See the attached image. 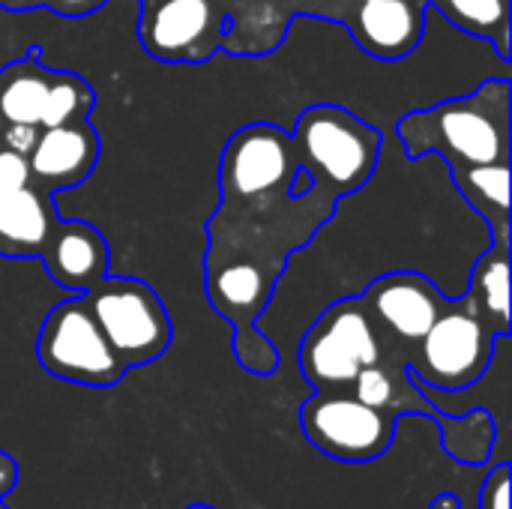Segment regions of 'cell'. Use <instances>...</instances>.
Masks as SVG:
<instances>
[{"label": "cell", "instance_id": "obj_1", "mask_svg": "<svg viewBox=\"0 0 512 509\" xmlns=\"http://www.w3.org/2000/svg\"><path fill=\"white\" fill-rule=\"evenodd\" d=\"M207 237L204 288L219 318L234 327L237 363L261 378L273 375L279 369V351L258 330V321L273 300L288 255L300 243L276 219L228 213L222 207L213 210Z\"/></svg>", "mask_w": 512, "mask_h": 509}, {"label": "cell", "instance_id": "obj_2", "mask_svg": "<svg viewBox=\"0 0 512 509\" xmlns=\"http://www.w3.org/2000/svg\"><path fill=\"white\" fill-rule=\"evenodd\" d=\"M510 78H489L468 96L408 111L396 135L411 159L441 156L447 171L510 162Z\"/></svg>", "mask_w": 512, "mask_h": 509}, {"label": "cell", "instance_id": "obj_3", "mask_svg": "<svg viewBox=\"0 0 512 509\" xmlns=\"http://www.w3.org/2000/svg\"><path fill=\"white\" fill-rule=\"evenodd\" d=\"M297 168L309 174L312 186L342 201L363 189L381 159V132L342 105H309L291 132Z\"/></svg>", "mask_w": 512, "mask_h": 509}, {"label": "cell", "instance_id": "obj_4", "mask_svg": "<svg viewBox=\"0 0 512 509\" xmlns=\"http://www.w3.org/2000/svg\"><path fill=\"white\" fill-rule=\"evenodd\" d=\"M219 207L231 213H264L291 198L297 153L291 132L273 123L237 129L219 156Z\"/></svg>", "mask_w": 512, "mask_h": 509}, {"label": "cell", "instance_id": "obj_5", "mask_svg": "<svg viewBox=\"0 0 512 509\" xmlns=\"http://www.w3.org/2000/svg\"><path fill=\"white\" fill-rule=\"evenodd\" d=\"M498 333L474 312L468 297H450L426 336L408 354V378L438 393L474 387L492 363Z\"/></svg>", "mask_w": 512, "mask_h": 509}, {"label": "cell", "instance_id": "obj_6", "mask_svg": "<svg viewBox=\"0 0 512 509\" xmlns=\"http://www.w3.org/2000/svg\"><path fill=\"white\" fill-rule=\"evenodd\" d=\"M81 297L126 369L147 366L171 348V315L144 279L108 273Z\"/></svg>", "mask_w": 512, "mask_h": 509}, {"label": "cell", "instance_id": "obj_7", "mask_svg": "<svg viewBox=\"0 0 512 509\" xmlns=\"http://www.w3.org/2000/svg\"><path fill=\"white\" fill-rule=\"evenodd\" d=\"M381 360V333L360 294L321 312L300 342V372L315 393L351 390L354 378Z\"/></svg>", "mask_w": 512, "mask_h": 509}, {"label": "cell", "instance_id": "obj_8", "mask_svg": "<svg viewBox=\"0 0 512 509\" xmlns=\"http://www.w3.org/2000/svg\"><path fill=\"white\" fill-rule=\"evenodd\" d=\"M36 360L51 378L93 390H108L129 372L81 294L48 309L36 336Z\"/></svg>", "mask_w": 512, "mask_h": 509}, {"label": "cell", "instance_id": "obj_9", "mask_svg": "<svg viewBox=\"0 0 512 509\" xmlns=\"http://www.w3.org/2000/svg\"><path fill=\"white\" fill-rule=\"evenodd\" d=\"M231 33L225 0H141L138 39L159 63H207Z\"/></svg>", "mask_w": 512, "mask_h": 509}, {"label": "cell", "instance_id": "obj_10", "mask_svg": "<svg viewBox=\"0 0 512 509\" xmlns=\"http://www.w3.org/2000/svg\"><path fill=\"white\" fill-rule=\"evenodd\" d=\"M300 426L318 453L339 462H372L396 435L393 414L360 402L351 390L315 393L300 411Z\"/></svg>", "mask_w": 512, "mask_h": 509}, {"label": "cell", "instance_id": "obj_11", "mask_svg": "<svg viewBox=\"0 0 512 509\" xmlns=\"http://www.w3.org/2000/svg\"><path fill=\"white\" fill-rule=\"evenodd\" d=\"M360 300L381 333V345H393L411 354L435 318L447 309L450 294H444L417 270H393L369 282Z\"/></svg>", "mask_w": 512, "mask_h": 509}, {"label": "cell", "instance_id": "obj_12", "mask_svg": "<svg viewBox=\"0 0 512 509\" xmlns=\"http://www.w3.org/2000/svg\"><path fill=\"white\" fill-rule=\"evenodd\" d=\"M426 0H345L339 24L375 60H405L426 36Z\"/></svg>", "mask_w": 512, "mask_h": 509}, {"label": "cell", "instance_id": "obj_13", "mask_svg": "<svg viewBox=\"0 0 512 509\" xmlns=\"http://www.w3.org/2000/svg\"><path fill=\"white\" fill-rule=\"evenodd\" d=\"M99 153H102V141L90 120L48 126L39 129L27 153V171L36 186L54 195L81 186L93 174Z\"/></svg>", "mask_w": 512, "mask_h": 509}, {"label": "cell", "instance_id": "obj_14", "mask_svg": "<svg viewBox=\"0 0 512 509\" xmlns=\"http://www.w3.org/2000/svg\"><path fill=\"white\" fill-rule=\"evenodd\" d=\"M39 261L45 264L48 276L60 288L72 294H84L87 288H93L99 279L108 276L111 249L96 225L84 219H60Z\"/></svg>", "mask_w": 512, "mask_h": 509}, {"label": "cell", "instance_id": "obj_15", "mask_svg": "<svg viewBox=\"0 0 512 509\" xmlns=\"http://www.w3.org/2000/svg\"><path fill=\"white\" fill-rule=\"evenodd\" d=\"M60 210L51 192L33 180L21 186L0 213V255L39 258L60 225Z\"/></svg>", "mask_w": 512, "mask_h": 509}, {"label": "cell", "instance_id": "obj_16", "mask_svg": "<svg viewBox=\"0 0 512 509\" xmlns=\"http://www.w3.org/2000/svg\"><path fill=\"white\" fill-rule=\"evenodd\" d=\"M450 177L489 228V240H510V162L453 168Z\"/></svg>", "mask_w": 512, "mask_h": 509}, {"label": "cell", "instance_id": "obj_17", "mask_svg": "<svg viewBox=\"0 0 512 509\" xmlns=\"http://www.w3.org/2000/svg\"><path fill=\"white\" fill-rule=\"evenodd\" d=\"M51 78L54 69L42 63L39 51H30L15 63L0 66V126H39Z\"/></svg>", "mask_w": 512, "mask_h": 509}, {"label": "cell", "instance_id": "obj_18", "mask_svg": "<svg viewBox=\"0 0 512 509\" xmlns=\"http://www.w3.org/2000/svg\"><path fill=\"white\" fill-rule=\"evenodd\" d=\"M465 297L489 330L510 333V240H489L471 270Z\"/></svg>", "mask_w": 512, "mask_h": 509}, {"label": "cell", "instance_id": "obj_19", "mask_svg": "<svg viewBox=\"0 0 512 509\" xmlns=\"http://www.w3.org/2000/svg\"><path fill=\"white\" fill-rule=\"evenodd\" d=\"M429 12L447 18L456 30L495 45L510 60V0H426Z\"/></svg>", "mask_w": 512, "mask_h": 509}, {"label": "cell", "instance_id": "obj_20", "mask_svg": "<svg viewBox=\"0 0 512 509\" xmlns=\"http://www.w3.org/2000/svg\"><path fill=\"white\" fill-rule=\"evenodd\" d=\"M93 105H96V93H93V87L81 75H75L69 69H54L39 129L87 120Z\"/></svg>", "mask_w": 512, "mask_h": 509}, {"label": "cell", "instance_id": "obj_21", "mask_svg": "<svg viewBox=\"0 0 512 509\" xmlns=\"http://www.w3.org/2000/svg\"><path fill=\"white\" fill-rule=\"evenodd\" d=\"M30 183V171H27V156L9 150L0 144V213L9 204V198Z\"/></svg>", "mask_w": 512, "mask_h": 509}, {"label": "cell", "instance_id": "obj_22", "mask_svg": "<svg viewBox=\"0 0 512 509\" xmlns=\"http://www.w3.org/2000/svg\"><path fill=\"white\" fill-rule=\"evenodd\" d=\"M480 509H510V465H498L483 489H480Z\"/></svg>", "mask_w": 512, "mask_h": 509}, {"label": "cell", "instance_id": "obj_23", "mask_svg": "<svg viewBox=\"0 0 512 509\" xmlns=\"http://www.w3.org/2000/svg\"><path fill=\"white\" fill-rule=\"evenodd\" d=\"M111 0H42L45 9L63 15V18H87L93 12H99L102 6H108Z\"/></svg>", "mask_w": 512, "mask_h": 509}, {"label": "cell", "instance_id": "obj_24", "mask_svg": "<svg viewBox=\"0 0 512 509\" xmlns=\"http://www.w3.org/2000/svg\"><path fill=\"white\" fill-rule=\"evenodd\" d=\"M0 9L24 12V9H42V0H0Z\"/></svg>", "mask_w": 512, "mask_h": 509}, {"label": "cell", "instance_id": "obj_25", "mask_svg": "<svg viewBox=\"0 0 512 509\" xmlns=\"http://www.w3.org/2000/svg\"><path fill=\"white\" fill-rule=\"evenodd\" d=\"M429 509H459V498H456V495H441V498L432 501V507Z\"/></svg>", "mask_w": 512, "mask_h": 509}, {"label": "cell", "instance_id": "obj_26", "mask_svg": "<svg viewBox=\"0 0 512 509\" xmlns=\"http://www.w3.org/2000/svg\"><path fill=\"white\" fill-rule=\"evenodd\" d=\"M186 509H213V507H207V504H192V507H186Z\"/></svg>", "mask_w": 512, "mask_h": 509}, {"label": "cell", "instance_id": "obj_27", "mask_svg": "<svg viewBox=\"0 0 512 509\" xmlns=\"http://www.w3.org/2000/svg\"><path fill=\"white\" fill-rule=\"evenodd\" d=\"M0 509H6V507H3V504H0Z\"/></svg>", "mask_w": 512, "mask_h": 509}]
</instances>
